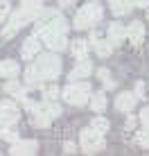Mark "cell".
I'll return each instance as SVG.
<instances>
[{
  "label": "cell",
  "instance_id": "2e32d148",
  "mask_svg": "<svg viewBox=\"0 0 149 156\" xmlns=\"http://www.w3.org/2000/svg\"><path fill=\"white\" fill-rule=\"evenodd\" d=\"M88 104H90V109H93L95 113H102V111H106V106H109L106 93H104V90H99V93H90Z\"/></svg>",
  "mask_w": 149,
  "mask_h": 156
},
{
  "label": "cell",
  "instance_id": "52a82bcc",
  "mask_svg": "<svg viewBox=\"0 0 149 156\" xmlns=\"http://www.w3.org/2000/svg\"><path fill=\"white\" fill-rule=\"evenodd\" d=\"M88 45L93 48V50L97 52V57H102V59H106V57L113 55V45H111V41H109V39H104V36H99L97 32H93V34H90Z\"/></svg>",
  "mask_w": 149,
  "mask_h": 156
},
{
  "label": "cell",
  "instance_id": "7c38bea8",
  "mask_svg": "<svg viewBox=\"0 0 149 156\" xmlns=\"http://www.w3.org/2000/svg\"><path fill=\"white\" fill-rule=\"evenodd\" d=\"M36 149H39V143L36 140H14L9 154H14V156H32V154H36Z\"/></svg>",
  "mask_w": 149,
  "mask_h": 156
},
{
  "label": "cell",
  "instance_id": "d6a6232c",
  "mask_svg": "<svg viewBox=\"0 0 149 156\" xmlns=\"http://www.w3.org/2000/svg\"><path fill=\"white\" fill-rule=\"evenodd\" d=\"M147 20H149V7H147Z\"/></svg>",
  "mask_w": 149,
  "mask_h": 156
},
{
  "label": "cell",
  "instance_id": "f1b7e54d",
  "mask_svg": "<svg viewBox=\"0 0 149 156\" xmlns=\"http://www.w3.org/2000/svg\"><path fill=\"white\" fill-rule=\"evenodd\" d=\"M133 93H136V98L140 100V98H145V84L142 82H138L136 84V88H133Z\"/></svg>",
  "mask_w": 149,
  "mask_h": 156
},
{
  "label": "cell",
  "instance_id": "3957f363",
  "mask_svg": "<svg viewBox=\"0 0 149 156\" xmlns=\"http://www.w3.org/2000/svg\"><path fill=\"white\" fill-rule=\"evenodd\" d=\"M36 61L32 63V68L36 70V75L41 77V82H54L61 75V59L54 55V52H45V55H36Z\"/></svg>",
  "mask_w": 149,
  "mask_h": 156
},
{
  "label": "cell",
  "instance_id": "44dd1931",
  "mask_svg": "<svg viewBox=\"0 0 149 156\" xmlns=\"http://www.w3.org/2000/svg\"><path fill=\"white\" fill-rule=\"evenodd\" d=\"M97 77L102 79V84H104V88H106V90H115V86H118V84L111 79V73L106 70V68H97Z\"/></svg>",
  "mask_w": 149,
  "mask_h": 156
},
{
  "label": "cell",
  "instance_id": "e0dca14e",
  "mask_svg": "<svg viewBox=\"0 0 149 156\" xmlns=\"http://www.w3.org/2000/svg\"><path fill=\"white\" fill-rule=\"evenodd\" d=\"M20 73V66L12 59H5V61H0V77L5 79H12V77H18Z\"/></svg>",
  "mask_w": 149,
  "mask_h": 156
},
{
  "label": "cell",
  "instance_id": "8fae6325",
  "mask_svg": "<svg viewBox=\"0 0 149 156\" xmlns=\"http://www.w3.org/2000/svg\"><path fill=\"white\" fill-rule=\"evenodd\" d=\"M106 39L111 41V45H113V48L122 45V43H124V39H126V34H124V25L118 23V20L109 23V27H106Z\"/></svg>",
  "mask_w": 149,
  "mask_h": 156
},
{
  "label": "cell",
  "instance_id": "4316f807",
  "mask_svg": "<svg viewBox=\"0 0 149 156\" xmlns=\"http://www.w3.org/2000/svg\"><path fill=\"white\" fill-rule=\"evenodd\" d=\"M20 5L27 9H41L43 7V0H20Z\"/></svg>",
  "mask_w": 149,
  "mask_h": 156
},
{
  "label": "cell",
  "instance_id": "8992f818",
  "mask_svg": "<svg viewBox=\"0 0 149 156\" xmlns=\"http://www.w3.org/2000/svg\"><path fill=\"white\" fill-rule=\"evenodd\" d=\"M20 111L12 100H0V127H12L18 122Z\"/></svg>",
  "mask_w": 149,
  "mask_h": 156
},
{
  "label": "cell",
  "instance_id": "7a4b0ae2",
  "mask_svg": "<svg viewBox=\"0 0 149 156\" xmlns=\"http://www.w3.org/2000/svg\"><path fill=\"white\" fill-rule=\"evenodd\" d=\"M102 16H104L102 2H99V0H90V2L84 5V7H79V12L74 14L72 27L74 30H90L102 20Z\"/></svg>",
  "mask_w": 149,
  "mask_h": 156
},
{
  "label": "cell",
  "instance_id": "7402d4cb",
  "mask_svg": "<svg viewBox=\"0 0 149 156\" xmlns=\"http://www.w3.org/2000/svg\"><path fill=\"white\" fill-rule=\"evenodd\" d=\"M59 86H54V84H50V86H43L41 84V95H43V100H57L59 98Z\"/></svg>",
  "mask_w": 149,
  "mask_h": 156
},
{
  "label": "cell",
  "instance_id": "4dcf8cb0",
  "mask_svg": "<svg viewBox=\"0 0 149 156\" xmlns=\"http://www.w3.org/2000/svg\"><path fill=\"white\" fill-rule=\"evenodd\" d=\"M63 149H66V154H74V152H77V145H74V143H66Z\"/></svg>",
  "mask_w": 149,
  "mask_h": 156
},
{
  "label": "cell",
  "instance_id": "5b68a950",
  "mask_svg": "<svg viewBox=\"0 0 149 156\" xmlns=\"http://www.w3.org/2000/svg\"><path fill=\"white\" fill-rule=\"evenodd\" d=\"M79 145H81V149L86 154H97V152H102L104 149V133H99V131H95L93 127H86L81 133H79Z\"/></svg>",
  "mask_w": 149,
  "mask_h": 156
},
{
  "label": "cell",
  "instance_id": "9a60e30c",
  "mask_svg": "<svg viewBox=\"0 0 149 156\" xmlns=\"http://www.w3.org/2000/svg\"><path fill=\"white\" fill-rule=\"evenodd\" d=\"M88 50H90V45H88L86 39H74V41H70V55L74 59H86L88 57Z\"/></svg>",
  "mask_w": 149,
  "mask_h": 156
},
{
  "label": "cell",
  "instance_id": "484cf974",
  "mask_svg": "<svg viewBox=\"0 0 149 156\" xmlns=\"http://www.w3.org/2000/svg\"><path fill=\"white\" fill-rule=\"evenodd\" d=\"M138 120H140L142 129H149V106H145V109L138 113Z\"/></svg>",
  "mask_w": 149,
  "mask_h": 156
},
{
  "label": "cell",
  "instance_id": "f546056e",
  "mask_svg": "<svg viewBox=\"0 0 149 156\" xmlns=\"http://www.w3.org/2000/svg\"><path fill=\"white\" fill-rule=\"evenodd\" d=\"M74 2H77V0H57V5H59L61 9H66V7H72Z\"/></svg>",
  "mask_w": 149,
  "mask_h": 156
},
{
  "label": "cell",
  "instance_id": "5bb4252c",
  "mask_svg": "<svg viewBox=\"0 0 149 156\" xmlns=\"http://www.w3.org/2000/svg\"><path fill=\"white\" fill-rule=\"evenodd\" d=\"M109 9H111V14H113L115 18L126 16L133 9V0H109Z\"/></svg>",
  "mask_w": 149,
  "mask_h": 156
},
{
  "label": "cell",
  "instance_id": "6da1fadb",
  "mask_svg": "<svg viewBox=\"0 0 149 156\" xmlns=\"http://www.w3.org/2000/svg\"><path fill=\"white\" fill-rule=\"evenodd\" d=\"M66 32H68V20L59 12L41 9L39 18H36V30H34V34L41 39V43H45L52 52H61L68 48Z\"/></svg>",
  "mask_w": 149,
  "mask_h": 156
},
{
  "label": "cell",
  "instance_id": "30bf717a",
  "mask_svg": "<svg viewBox=\"0 0 149 156\" xmlns=\"http://www.w3.org/2000/svg\"><path fill=\"white\" fill-rule=\"evenodd\" d=\"M93 63H90V59L86 57V59H77V66L70 70V75H68V79H88L90 75H93Z\"/></svg>",
  "mask_w": 149,
  "mask_h": 156
},
{
  "label": "cell",
  "instance_id": "1f68e13d",
  "mask_svg": "<svg viewBox=\"0 0 149 156\" xmlns=\"http://www.w3.org/2000/svg\"><path fill=\"white\" fill-rule=\"evenodd\" d=\"M133 7H149V0H133Z\"/></svg>",
  "mask_w": 149,
  "mask_h": 156
},
{
  "label": "cell",
  "instance_id": "277c9868",
  "mask_svg": "<svg viewBox=\"0 0 149 156\" xmlns=\"http://www.w3.org/2000/svg\"><path fill=\"white\" fill-rule=\"evenodd\" d=\"M90 93H93L90 82H86V79H72L59 95L68 102V104H72V106H84V104H88Z\"/></svg>",
  "mask_w": 149,
  "mask_h": 156
},
{
  "label": "cell",
  "instance_id": "4fadbf2b",
  "mask_svg": "<svg viewBox=\"0 0 149 156\" xmlns=\"http://www.w3.org/2000/svg\"><path fill=\"white\" fill-rule=\"evenodd\" d=\"M39 52H41V39L36 34H32L29 39L23 43V48H20V57H23L25 61H32Z\"/></svg>",
  "mask_w": 149,
  "mask_h": 156
},
{
  "label": "cell",
  "instance_id": "603a6c76",
  "mask_svg": "<svg viewBox=\"0 0 149 156\" xmlns=\"http://www.w3.org/2000/svg\"><path fill=\"white\" fill-rule=\"evenodd\" d=\"M136 145H140V147H147L149 149V129H145V131H138L133 136Z\"/></svg>",
  "mask_w": 149,
  "mask_h": 156
},
{
  "label": "cell",
  "instance_id": "9c48e42d",
  "mask_svg": "<svg viewBox=\"0 0 149 156\" xmlns=\"http://www.w3.org/2000/svg\"><path fill=\"white\" fill-rule=\"evenodd\" d=\"M124 34H126V41L138 48V45H142V41H145V25H142L140 20H133V23H129L124 27Z\"/></svg>",
  "mask_w": 149,
  "mask_h": 156
},
{
  "label": "cell",
  "instance_id": "ba28073f",
  "mask_svg": "<svg viewBox=\"0 0 149 156\" xmlns=\"http://www.w3.org/2000/svg\"><path fill=\"white\" fill-rule=\"evenodd\" d=\"M136 104H138V98H136L133 90H122L118 98H115V109L120 113H131L136 109Z\"/></svg>",
  "mask_w": 149,
  "mask_h": 156
},
{
  "label": "cell",
  "instance_id": "cb8c5ba5",
  "mask_svg": "<svg viewBox=\"0 0 149 156\" xmlns=\"http://www.w3.org/2000/svg\"><path fill=\"white\" fill-rule=\"evenodd\" d=\"M0 138H2V140L14 143V140H18V133H16L14 129H9V127H0Z\"/></svg>",
  "mask_w": 149,
  "mask_h": 156
},
{
  "label": "cell",
  "instance_id": "d4e9b609",
  "mask_svg": "<svg viewBox=\"0 0 149 156\" xmlns=\"http://www.w3.org/2000/svg\"><path fill=\"white\" fill-rule=\"evenodd\" d=\"M9 12H12V2L9 0H0V23L9 16Z\"/></svg>",
  "mask_w": 149,
  "mask_h": 156
},
{
  "label": "cell",
  "instance_id": "ac0fdd59",
  "mask_svg": "<svg viewBox=\"0 0 149 156\" xmlns=\"http://www.w3.org/2000/svg\"><path fill=\"white\" fill-rule=\"evenodd\" d=\"M5 90H7V93H12L14 98L18 100V102H23V104H25V102H27V93H25V88H23V86H20L18 82H16L14 77L9 79L7 84H5Z\"/></svg>",
  "mask_w": 149,
  "mask_h": 156
},
{
  "label": "cell",
  "instance_id": "ffe728a7",
  "mask_svg": "<svg viewBox=\"0 0 149 156\" xmlns=\"http://www.w3.org/2000/svg\"><path fill=\"white\" fill-rule=\"evenodd\" d=\"M90 127H93L95 131H99V133H106L111 129V122L106 120V118H102V115H95L93 120H90Z\"/></svg>",
  "mask_w": 149,
  "mask_h": 156
},
{
  "label": "cell",
  "instance_id": "83f0119b",
  "mask_svg": "<svg viewBox=\"0 0 149 156\" xmlns=\"http://www.w3.org/2000/svg\"><path fill=\"white\" fill-rule=\"evenodd\" d=\"M136 122H138V118L136 115H129V118H126V122H124V129H126V131H133Z\"/></svg>",
  "mask_w": 149,
  "mask_h": 156
},
{
  "label": "cell",
  "instance_id": "d6986e66",
  "mask_svg": "<svg viewBox=\"0 0 149 156\" xmlns=\"http://www.w3.org/2000/svg\"><path fill=\"white\" fill-rule=\"evenodd\" d=\"M43 82H41V77L39 75H36V70L34 68H27V70H25V86H27V88H36V86H41Z\"/></svg>",
  "mask_w": 149,
  "mask_h": 156
}]
</instances>
